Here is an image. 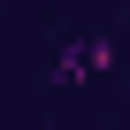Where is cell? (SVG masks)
Listing matches in <instances>:
<instances>
[{"mask_svg":"<svg viewBox=\"0 0 130 130\" xmlns=\"http://www.w3.org/2000/svg\"><path fill=\"white\" fill-rule=\"evenodd\" d=\"M92 69H115V46H107V38H77V46H61V61H54L61 84H77V77H92Z\"/></svg>","mask_w":130,"mask_h":130,"instance_id":"1","label":"cell"}]
</instances>
